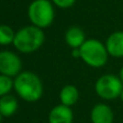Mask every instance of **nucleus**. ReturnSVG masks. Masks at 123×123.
I'll return each mask as SVG.
<instances>
[{
    "mask_svg": "<svg viewBox=\"0 0 123 123\" xmlns=\"http://www.w3.org/2000/svg\"><path fill=\"white\" fill-rule=\"evenodd\" d=\"M123 91V83L115 74H104L95 83V92L100 98L112 100L120 97Z\"/></svg>",
    "mask_w": 123,
    "mask_h": 123,
    "instance_id": "obj_5",
    "label": "nucleus"
},
{
    "mask_svg": "<svg viewBox=\"0 0 123 123\" xmlns=\"http://www.w3.org/2000/svg\"><path fill=\"white\" fill-rule=\"evenodd\" d=\"M1 119H2V116H1V113H0V122H1Z\"/></svg>",
    "mask_w": 123,
    "mask_h": 123,
    "instance_id": "obj_19",
    "label": "nucleus"
},
{
    "mask_svg": "<svg viewBox=\"0 0 123 123\" xmlns=\"http://www.w3.org/2000/svg\"><path fill=\"white\" fill-rule=\"evenodd\" d=\"M74 113L70 107L65 105H58L54 107L49 115L50 123H72Z\"/></svg>",
    "mask_w": 123,
    "mask_h": 123,
    "instance_id": "obj_9",
    "label": "nucleus"
},
{
    "mask_svg": "<svg viewBox=\"0 0 123 123\" xmlns=\"http://www.w3.org/2000/svg\"><path fill=\"white\" fill-rule=\"evenodd\" d=\"M12 87H14V81H12L11 77L0 74V97L8 95Z\"/></svg>",
    "mask_w": 123,
    "mask_h": 123,
    "instance_id": "obj_14",
    "label": "nucleus"
},
{
    "mask_svg": "<svg viewBox=\"0 0 123 123\" xmlns=\"http://www.w3.org/2000/svg\"><path fill=\"white\" fill-rule=\"evenodd\" d=\"M22 69L21 58L10 51L0 52V74L8 77L19 74Z\"/></svg>",
    "mask_w": 123,
    "mask_h": 123,
    "instance_id": "obj_6",
    "label": "nucleus"
},
{
    "mask_svg": "<svg viewBox=\"0 0 123 123\" xmlns=\"http://www.w3.org/2000/svg\"><path fill=\"white\" fill-rule=\"evenodd\" d=\"M65 40L72 49H79L85 42V34L79 27H70L65 35Z\"/></svg>",
    "mask_w": 123,
    "mask_h": 123,
    "instance_id": "obj_10",
    "label": "nucleus"
},
{
    "mask_svg": "<svg viewBox=\"0 0 123 123\" xmlns=\"http://www.w3.org/2000/svg\"><path fill=\"white\" fill-rule=\"evenodd\" d=\"M119 78H120V80H121V81H122V83H123V66H122V68H121V69H120Z\"/></svg>",
    "mask_w": 123,
    "mask_h": 123,
    "instance_id": "obj_17",
    "label": "nucleus"
},
{
    "mask_svg": "<svg viewBox=\"0 0 123 123\" xmlns=\"http://www.w3.org/2000/svg\"><path fill=\"white\" fill-rule=\"evenodd\" d=\"M14 89L17 95L26 102L38 100L43 92L41 80L30 71H24L17 74L14 80Z\"/></svg>",
    "mask_w": 123,
    "mask_h": 123,
    "instance_id": "obj_1",
    "label": "nucleus"
},
{
    "mask_svg": "<svg viewBox=\"0 0 123 123\" xmlns=\"http://www.w3.org/2000/svg\"><path fill=\"white\" fill-rule=\"evenodd\" d=\"M106 49L113 57H123V31H115L107 38Z\"/></svg>",
    "mask_w": 123,
    "mask_h": 123,
    "instance_id": "obj_7",
    "label": "nucleus"
},
{
    "mask_svg": "<svg viewBox=\"0 0 123 123\" xmlns=\"http://www.w3.org/2000/svg\"><path fill=\"white\" fill-rule=\"evenodd\" d=\"M17 110V100L12 95L0 97V113L2 117H11Z\"/></svg>",
    "mask_w": 123,
    "mask_h": 123,
    "instance_id": "obj_11",
    "label": "nucleus"
},
{
    "mask_svg": "<svg viewBox=\"0 0 123 123\" xmlns=\"http://www.w3.org/2000/svg\"><path fill=\"white\" fill-rule=\"evenodd\" d=\"M72 55H74V57H80V50L74 49V51H72Z\"/></svg>",
    "mask_w": 123,
    "mask_h": 123,
    "instance_id": "obj_16",
    "label": "nucleus"
},
{
    "mask_svg": "<svg viewBox=\"0 0 123 123\" xmlns=\"http://www.w3.org/2000/svg\"><path fill=\"white\" fill-rule=\"evenodd\" d=\"M120 98H121V100H122V103H123V91H122L121 95H120Z\"/></svg>",
    "mask_w": 123,
    "mask_h": 123,
    "instance_id": "obj_18",
    "label": "nucleus"
},
{
    "mask_svg": "<svg viewBox=\"0 0 123 123\" xmlns=\"http://www.w3.org/2000/svg\"><path fill=\"white\" fill-rule=\"evenodd\" d=\"M92 123H112L113 111L108 105L97 104L91 111Z\"/></svg>",
    "mask_w": 123,
    "mask_h": 123,
    "instance_id": "obj_8",
    "label": "nucleus"
},
{
    "mask_svg": "<svg viewBox=\"0 0 123 123\" xmlns=\"http://www.w3.org/2000/svg\"><path fill=\"white\" fill-rule=\"evenodd\" d=\"M80 58L85 64L94 68L103 67L108 61V51L106 45L96 39H89L79 48Z\"/></svg>",
    "mask_w": 123,
    "mask_h": 123,
    "instance_id": "obj_3",
    "label": "nucleus"
},
{
    "mask_svg": "<svg viewBox=\"0 0 123 123\" xmlns=\"http://www.w3.org/2000/svg\"><path fill=\"white\" fill-rule=\"evenodd\" d=\"M28 17L34 26L47 28L54 19V9L49 0H35L28 6Z\"/></svg>",
    "mask_w": 123,
    "mask_h": 123,
    "instance_id": "obj_4",
    "label": "nucleus"
},
{
    "mask_svg": "<svg viewBox=\"0 0 123 123\" xmlns=\"http://www.w3.org/2000/svg\"><path fill=\"white\" fill-rule=\"evenodd\" d=\"M61 102L65 106H72L77 103L79 98V92L76 86L74 85H66L62 89L61 94H60Z\"/></svg>",
    "mask_w": 123,
    "mask_h": 123,
    "instance_id": "obj_12",
    "label": "nucleus"
},
{
    "mask_svg": "<svg viewBox=\"0 0 123 123\" xmlns=\"http://www.w3.org/2000/svg\"><path fill=\"white\" fill-rule=\"evenodd\" d=\"M52 1H53L54 4H56L57 6L65 9V8L71 6L72 4L76 2V0H52Z\"/></svg>",
    "mask_w": 123,
    "mask_h": 123,
    "instance_id": "obj_15",
    "label": "nucleus"
},
{
    "mask_svg": "<svg viewBox=\"0 0 123 123\" xmlns=\"http://www.w3.org/2000/svg\"><path fill=\"white\" fill-rule=\"evenodd\" d=\"M15 34L13 29L8 25H0V44L9 45L13 43Z\"/></svg>",
    "mask_w": 123,
    "mask_h": 123,
    "instance_id": "obj_13",
    "label": "nucleus"
},
{
    "mask_svg": "<svg viewBox=\"0 0 123 123\" xmlns=\"http://www.w3.org/2000/svg\"><path fill=\"white\" fill-rule=\"evenodd\" d=\"M44 34L42 29L37 26H26L15 34L13 41L15 49L22 53L35 52L43 44Z\"/></svg>",
    "mask_w": 123,
    "mask_h": 123,
    "instance_id": "obj_2",
    "label": "nucleus"
}]
</instances>
